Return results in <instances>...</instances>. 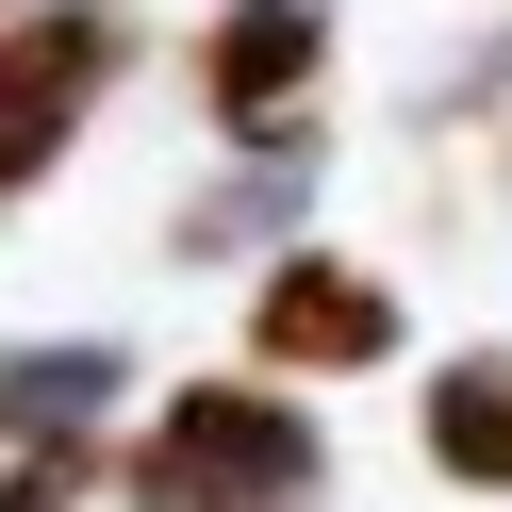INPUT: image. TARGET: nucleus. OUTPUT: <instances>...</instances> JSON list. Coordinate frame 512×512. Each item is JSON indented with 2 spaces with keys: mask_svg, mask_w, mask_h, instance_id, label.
Listing matches in <instances>:
<instances>
[{
  "mask_svg": "<svg viewBox=\"0 0 512 512\" xmlns=\"http://www.w3.org/2000/svg\"><path fill=\"white\" fill-rule=\"evenodd\" d=\"M116 397H133L116 347H0V446H100Z\"/></svg>",
  "mask_w": 512,
  "mask_h": 512,
  "instance_id": "39448f33",
  "label": "nucleus"
},
{
  "mask_svg": "<svg viewBox=\"0 0 512 512\" xmlns=\"http://www.w3.org/2000/svg\"><path fill=\"white\" fill-rule=\"evenodd\" d=\"M116 67H133V17L116 0H17L0 17V199H34L67 166V133L116 100Z\"/></svg>",
  "mask_w": 512,
  "mask_h": 512,
  "instance_id": "f03ea898",
  "label": "nucleus"
},
{
  "mask_svg": "<svg viewBox=\"0 0 512 512\" xmlns=\"http://www.w3.org/2000/svg\"><path fill=\"white\" fill-rule=\"evenodd\" d=\"M298 199H314V149H265L248 182H215V199L182 215V248H281V232H298Z\"/></svg>",
  "mask_w": 512,
  "mask_h": 512,
  "instance_id": "0eeeda50",
  "label": "nucleus"
},
{
  "mask_svg": "<svg viewBox=\"0 0 512 512\" xmlns=\"http://www.w3.org/2000/svg\"><path fill=\"white\" fill-rule=\"evenodd\" d=\"M133 512H314L331 496V430L281 380H182L133 446H116Z\"/></svg>",
  "mask_w": 512,
  "mask_h": 512,
  "instance_id": "f257e3e1",
  "label": "nucleus"
},
{
  "mask_svg": "<svg viewBox=\"0 0 512 512\" xmlns=\"http://www.w3.org/2000/svg\"><path fill=\"white\" fill-rule=\"evenodd\" d=\"M413 430H430V463L463 479V496H512V347H463V364H430Z\"/></svg>",
  "mask_w": 512,
  "mask_h": 512,
  "instance_id": "423d86ee",
  "label": "nucleus"
},
{
  "mask_svg": "<svg viewBox=\"0 0 512 512\" xmlns=\"http://www.w3.org/2000/svg\"><path fill=\"white\" fill-rule=\"evenodd\" d=\"M314 83H331V0H232L199 34V116L248 133V149H298Z\"/></svg>",
  "mask_w": 512,
  "mask_h": 512,
  "instance_id": "20e7f679",
  "label": "nucleus"
},
{
  "mask_svg": "<svg viewBox=\"0 0 512 512\" xmlns=\"http://www.w3.org/2000/svg\"><path fill=\"white\" fill-rule=\"evenodd\" d=\"M116 496V446H17V479H0V512H83Z\"/></svg>",
  "mask_w": 512,
  "mask_h": 512,
  "instance_id": "6e6552de",
  "label": "nucleus"
},
{
  "mask_svg": "<svg viewBox=\"0 0 512 512\" xmlns=\"http://www.w3.org/2000/svg\"><path fill=\"white\" fill-rule=\"evenodd\" d=\"M0 17H17V0H0Z\"/></svg>",
  "mask_w": 512,
  "mask_h": 512,
  "instance_id": "1a4fd4ad",
  "label": "nucleus"
},
{
  "mask_svg": "<svg viewBox=\"0 0 512 512\" xmlns=\"http://www.w3.org/2000/svg\"><path fill=\"white\" fill-rule=\"evenodd\" d=\"M347 364H397V281L347 248H281L248 298V380H347Z\"/></svg>",
  "mask_w": 512,
  "mask_h": 512,
  "instance_id": "7ed1b4c3",
  "label": "nucleus"
}]
</instances>
